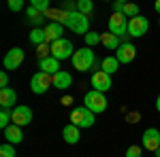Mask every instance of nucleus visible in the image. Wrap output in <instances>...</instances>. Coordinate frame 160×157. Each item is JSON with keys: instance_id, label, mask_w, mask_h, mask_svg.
Wrapping results in <instances>:
<instances>
[{"instance_id": "obj_1", "label": "nucleus", "mask_w": 160, "mask_h": 157, "mask_svg": "<svg viewBox=\"0 0 160 157\" xmlns=\"http://www.w3.org/2000/svg\"><path fill=\"white\" fill-rule=\"evenodd\" d=\"M73 60V66L79 70V72H86L92 66H96V58H94V51L90 47H81L75 51V55L71 58Z\"/></svg>"}, {"instance_id": "obj_2", "label": "nucleus", "mask_w": 160, "mask_h": 157, "mask_svg": "<svg viewBox=\"0 0 160 157\" xmlns=\"http://www.w3.org/2000/svg\"><path fill=\"white\" fill-rule=\"evenodd\" d=\"M94 117H96V115H94L90 109H86V106H77V109H73V113H71L68 119H71L73 125H77L79 130H83V127H92V125H94V121H96Z\"/></svg>"}, {"instance_id": "obj_3", "label": "nucleus", "mask_w": 160, "mask_h": 157, "mask_svg": "<svg viewBox=\"0 0 160 157\" xmlns=\"http://www.w3.org/2000/svg\"><path fill=\"white\" fill-rule=\"evenodd\" d=\"M83 106L90 109L94 115H98V113H105L107 110V98L105 94H100V91H88L86 96H83Z\"/></svg>"}, {"instance_id": "obj_4", "label": "nucleus", "mask_w": 160, "mask_h": 157, "mask_svg": "<svg viewBox=\"0 0 160 157\" xmlns=\"http://www.w3.org/2000/svg\"><path fill=\"white\" fill-rule=\"evenodd\" d=\"M66 28L68 30H73L75 34H83L86 36L88 34V30H90V17L88 15H81L79 11H75L71 13V17H68V21H66Z\"/></svg>"}, {"instance_id": "obj_5", "label": "nucleus", "mask_w": 160, "mask_h": 157, "mask_svg": "<svg viewBox=\"0 0 160 157\" xmlns=\"http://www.w3.org/2000/svg\"><path fill=\"white\" fill-rule=\"evenodd\" d=\"M51 85H53V76L51 74H45V72H34L32 74V79H30V89L37 94V96H43V94H47V89H49Z\"/></svg>"}, {"instance_id": "obj_6", "label": "nucleus", "mask_w": 160, "mask_h": 157, "mask_svg": "<svg viewBox=\"0 0 160 157\" xmlns=\"http://www.w3.org/2000/svg\"><path fill=\"white\" fill-rule=\"evenodd\" d=\"M73 55H75V49H73V43L68 38H60V40L51 43V58H56L58 62L68 60Z\"/></svg>"}, {"instance_id": "obj_7", "label": "nucleus", "mask_w": 160, "mask_h": 157, "mask_svg": "<svg viewBox=\"0 0 160 157\" xmlns=\"http://www.w3.org/2000/svg\"><path fill=\"white\" fill-rule=\"evenodd\" d=\"M109 32L115 34L118 38L126 36V32H128V17L122 15V13H113L109 17Z\"/></svg>"}, {"instance_id": "obj_8", "label": "nucleus", "mask_w": 160, "mask_h": 157, "mask_svg": "<svg viewBox=\"0 0 160 157\" xmlns=\"http://www.w3.org/2000/svg\"><path fill=\"white\" fill-rule=\"evenodd\" d=\"M24 58H26L24 49H19V47L9 49V51H7V55H4V60H2L4 70H17V68L24 64Z\"/></svg>"}, {"instance_id": "obj_9", "label": "nucleus", "mask_w": 160, "mask_h": 157, "mask_svg": "<svg viewBox=\"0 0 160 157\" xmlns=\"http://www.w3.org/2000/svg\"><path fill=\"white\" fill-rule=\"evenodd\" d=\"M149 30V21L148 17H143V15H139V17H132V19H128V36H143V34H148Z\"/></svg>"}, {"instance_id": "obj_10", "label": "nucleus", "mask_w": 160, "mask_h": 157, "mask_svg": "<svg viewBox=\"0 0 160 157\" xmlns=\"http://www.w3.org/2000/svg\"><path fill=\"white\" fill-rule=\"evenodd\" d=\"M90 83H92V89H94V91H100V94L109 91L111 85H113V83H111V74L102 72V70H96V72L92 74Z\"/></svg>"}, {"instance_id": "obj_11", "label": "nucleus", "mask_w": 160, "mask_h": 157, "mask_svg": "<svg viewBox=\"0 0 160 157\" xmlns=\"http://www.w3.org/2000/svg\"><path fill=\"white\" fill-rule=\"evenodd\" d=\"M141 138H143V149H145V151H154V153H156L160 149V130L148 127Z\"/></svg>"}, {"instance_id": "obj_12", "label": "nucleus", "mask_w": 160, "mask_h": 157, "mask_svg": "<svg viewBox=\"0 0 160 157\" xmlns=\"http://www.w3.org/2000/svg\"><path fill=\"white\" fill-rule=\"evenodd\" d=\"M30 121H32V110H30V106L17 104V106L13 109V123H15V125L24 127V125H30Z\"/></svg>"}, {"instance_id": "obj_13", "label": "nucleus", "mask_w": 160, "mask_h": 157, "mask_svg": "<svg viewBox=\"0 0 160 157\" xmlns=\"http://www.w3.org/2000/svg\"><path fill=\"white\" fill-rule=\"evenodd\" d=\"M135 55H137V49L130 43H122V47L115 51V58H118L120 64H130V62L135 60Z\"/></svg>"}, {"instance_id": "obj_14", "label": "nucleus", "mask_w": 160, "mask_h": 157, "mask_svg": "<svg viewBox=\"0 0 160 157\" xmlns=\"http://www.w3.org/2000/svg\"><path fill=\"white\" fill-rule=\"evenodd\" d=\"M15 102H17V91L15 89H11V87L0 89V104H2V109L11 110L15 106Z\"/></svg>"}, {"instance_id": "obj_15", "label": "nucleus", "mask_w": 160, "mask_h": 157, "mask_svg": "<svg viewBox=\"0 0 160 157\" xmlns=\"http://www.w3.org/2000/svg\"><path fill=\"white\" fill-rule=\"evenodd\" d=\"M64 34V28H62V24H56V21H51V24L45 25V36H47V43H56V40H60V38Z\"/></svg>"}, {"instance_id": "obj_16", "label": "nucleus", "mask_w": 160, "mask_h": 157, "mask_svg": "<svg viewBox=\"0 0 160 157\" xmlns=\"http://www.w3.org/2000/svg\"><path fill=\"white\" fill-rule=\"evenodd\" d=\"M4 138H7V142L9 145H19L22 140H24V134H22V127L19 125H15V123H11L7 130H4Z\"/></svg>"}, {"instance_id": "obj_17", "label": "nucleus", "mask_w": 160, "mask_h": 157, "mask_svg": "<svg viewBox=\"0 0 160 157\" xmlns=\"http://www.w3.org/2000/svg\"><path fill=\"white\" fill-rule=\"evenodd\" d=\"M38 68H41V72L53 76V74L60 72V62L56 58H45V60H38Z\"/></svg>"}, {"instance_id": "obj_18", "label": "nucleus", "mask_w": 160, "mask_h": 157, "mask_svg": "<svg viewBox=\"0 0 160 157\" xmlns=\"http://www.w3.org/2000/svg\"><path fill=\"white\" fill-rule=\"evenodd\" d=\"M62 138H64V142H68V145H77L79 138H81V132H79L77 125L68 123V125H64V130H62Z\"/></svg>"}, {"instance_id": "obj_19", "label": "nucleus", "mask_w": 160, "mask_h": 157, "mask_svg": "<svg viewBox=\"0 0 160 157\" xmlns=\"http://www.w3.org/2000/svg\"><path fill=\"white\" fill-rule=\"evenodd\" d=\"M100 45H105V47L109 49V51H118V49L122 47V43H120V38L115 36V34H111L109 30L100 34Z\"/></svg>"}, {"instance_id": "obj_20", "label": "nucleus", "mask_w": 160, "mask_h": 157, "mask_svg": "<svg viewBox=\"0 0 160 157\" xmlns=\"http://www.w3.org/2000/svg\"><path fill=\"white\" fill-rule=\"evenodd\" d=\"M71 85H73V76H71V72L60 70L58 74H53V87H58V89H68Z\"/></svg>"}, {"instance_id": "obj_21", "label": "nucleus", "mask_w": 160, "mask_h": 157, "mask_svg": "<svg viewBox=\"0 0 160 157\" xmlns=\"http://www.w3.org/2000/svg\"><path fill=\"white\" fill-rule=\"evenodd\" d=\"M118 68H120V62H118L115 55H107L105 60L100 62V70H102V72H107V74L118 72Z\"/></svg>"}, {"instance_id": "obj_22", "label": "nucleus", "mask_w": 160, "mask_h": 157, "mask_svg": "<svg viewBox=\"0 0 160 157\" xmlns=\"http://www.w3.org/2000/svg\"><path fill=\"white\" fill-rule=\"evenodd\" d=\"M30 43L32 45H43V43H47V36H45V28H32L30 30Z\"/></svg>"}, {"instance_id": "obj_23", "label": "nucleus", "mask_w": 160, "mask_h": 157, "mask_svg": "<svg viewBox=\"0 0 160 157\" xmlns=\"http://www.w3.org/2000/svg\"><path fill=\"white\" fill-rule=\"evenodd\" d=\"M26 15H28V19H30V21L34 24V28H38V25L43 24V19H45V15H43V13H38L34 7H28Z\"/></svg>"}, {"instance_id": "obj_24", "label": "nucleus", "mask_w": 160, "mask_h": 157, "mask_svg": "<svg viewBox=\"0 0 160 157\" xmlns=\"http://www.w3.org/2000/svg\"><path fill=\"white\" fill-rule=\"evenodd\" d=\"M77 11L81 13V15H90V13L94 11V2L92 0H79L77 2Z\"/></svg>"}, {"instance_id": "obj_25", "label": "nucleus", "mask_w": 160, "mask_h": 157, "mask_svg": "<svg viewBox=\"0 0 160 157\" xmlns=\"http://www.w3.org/2000/svg\"><path fill=\"white\" fill-rule=\"evenodd\" d=\"M30 7H34V9H37L38 13H43V15H45V13L51 9L49 0H32V2H30Z\"/></svg>"}, {"instance_id": "obj_26", "label": "nucleus", "mask_w": 160, "mask_h": 157, "mask_svg": "<svg viewBox=\"0 0 160 157\" xmlns=\"http://www.w3.org/2000/svg\"><path fill=\"white\" fill-rule=\"evenodd\" d=\"M122 15H126L128 19L139 17V7H137V4H132V2H126V4H124V13H122Z\"/></svg>"}, {"instance_id": "obj_27", "label": "nucleus", "mask_w": 160, "mask_h": 157, "mask_svg": "<svg viewBox=\"0 0 160 157\" xmlns=\"http://www.w3.org/2000/svg\"><path fill=\"white\" fill-rule=\"evenodd\" d=\"M37 55H38V60L51 58V45H49V43H43V45H38V47H37Z\"/></svg>"}, {"instance_id": "obj_28", "label": "nucleus", "mask_w": 160, "mask_h": 157, "mask_svg": "<svg viewBox=\"0 0 160 157\" xmlns=\"http://www.w3.org/2000/svg\"><path fill=\"white\" fill-rule=\"evenodd\" d=\"M98 43H100V34L98 32H88L86 34V47L92 49L94 45H98Z\"/></svg>"}, {"instance_id": "obj_29", "label": "nucleus", "mask_w": 160, "mask_h": 157, "mask_svg": "<svg viewBox=\"0 0 160 157\" xmlns=\"http://www.w3.org/2000/svg\"><path fill=\"white\" fill-rule=\"evenodd\" d=\"M0 157H15V146L4 142V145L0 146Z\"/></svg>"}, {"instance_id": "obj_30", "label": "nucleus", "mask_w": 160, "mask_h": 157, "mask_svg": "<svg viewBox=\"0 0 160 157\" xmlns=\"http://www.w3.org/2000/svg\"><path fill=\"white\" fill-rule=\"evenodd\" d=\"M143 146H137V145H132V146H128L126 149V157H143Z\"/></svg>"}, {"instance_id": "obj_31", "label": "nucleus", "mask_w": 160, "mask_h": 157, "mask_svg": "<svg viewBox=\"0 0 160 157\" xmlns=\"http://www.w3.org/2000/svg\"><path fill=\"white\" fill-rule=\"evenodd\" d=\"M7 7H9L11 11H22V9H24V0H9Z\"/></svg>"}, {"instance_id": "obj_32", "label": "nucleus", "mask_w": 160, "mask_h": 157, "mask_svg": "<svg viewBox=\"0 0 160 157\" xmlns=\"http://www.w3.org/2000/svg\"><path fill=\"white\" fill-rule=\"evenodd\" d=\"M60 9H64L66 13H75L77 11V2H62Z\"/></svg>"}, {"instance_id": "obj_33", "label": "nucleus", "mask_w": 160, "mask_h": 157, "mask_svg": "<svg viewBox=\"0 0 160 157\" xmlns=\"http://www.w3.org/2000/svg\"><path fill=\"white\" fill-rule=\"evenodd\" d=\"M124 4H126L124 0H115L113 2V13H124Z\"/></svg>"}, {"instance_id": "obj_34", "label": "nucleus", "mask_w": 160, "mask_h": 157, "mask_svg": "<svg viewBox=\"0 0 160 157\" xmlns=\"http://www.w3.org/2000/svg\"><path fill=\"white\" fill-rule=\"evenodd\" d=\"M0 85H2V89L9 85V74H7V70H2V72H0Z\"/></svg>"}, {"instance_id": "obj_35", "label": "nucleus", "mask_w": 160, "mask_h": 157, "mask_svg": "<svg viewBox=\"0 0 160 157\" xmlns=\"http://www.w3.org/2000/svg\"><path fill=\"white\" fill-rule=\"evenodd\" d=\"M139 113H132V115H128V123H139Z\"/></svg>"}, {"instance_id": "obj_36", "label": "nucleus", "mask_w": 160, "mask_h": 157, "mask_svg": "<svg viewBox=\"0 0 160 157\" xmlns=\"http://www.w3.org/2000/svg\"><path fill=\"white\" fill-rule=\"evenodd\" d=\"M60 102H62V104H64V106H68V104H71V102H73V100H71V98L66 96V98H62Z\"/></svg>"}, {"instance_id": "obj_37", "label": "nucleus", "mask_w": 160, "mask_h": 157, "mask_svg": "<svg viewBox=\"0 0 160 157\" xmlns=\"http://www.w3.org/2000/svg\"><path fill=\"white\" fill-rule=\"evenodd\" d=\"M156 110L160 113V94H158V98H156Z\"/></svg>"}, {"instance_id": "obj_38", "label": "nucleus", "mask_w": 160, "mask_h": 157, "mask_svg": "<svg viewBox=\"0 0 160 157\" xmlns=\"http://www.w3.org/2000/svg\"><path fill=\"white\" fill-rule=\"evenodd\" d=\"M154 9H156V11L160 13V0H158V2H156V4H154Z\"/></svg>"}, {"instance_id": "obj_39", "label": "nucleus", "mask_w": 160, "mask_h": 157, "mask_svg": "<svg viewBox=\"0 0 160 157\" xmlns=\"http://www.w3.org/2000/svg\"><path fill=\"white\" fill-rule=\"evenodd\" d=\"M156 157H160V149H158V151H156Z\"/></svg>"}, {"instance_id": "obj_40", "label": "nucleus", "mask_w": 160, "mask_h": 157, "mask_svg": "<svg viewBox=\"0 0 160 157\" xmlns=\"http://www.w3.org/2000/svg\"><path fill=\"white\" fill-rule=\"evenodd\" d=\"M158 25H160V19H158Z\"/></svg>"}]
</instances>
